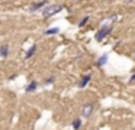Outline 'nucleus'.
Segmentation results:
<instances>
[{
    "label": "nucleus",
    "mask_w": 135,
    "mask_h": 130,
    "mask_svg": "<svg viewBox=\"0 0 135 130\" xmlns=\"http://www.w3.org/2000/svg\"><path fill=\"white\" fill-rule=\"evenodd\" d=\"M62 9H64V6H61V4H50V6L47 4L44 9H42V16L44 17H51V16H54V14L60 13Z\"/></svg>",
    "instance_id": "obj_1"
},
{
    "label": "nucleus",
    "mask_w": 135,
    "mask_h": 130,
    "mask_svg": "<svg viewBox=\"0 0 135 130\" xmlns=\"http://www.w3.org/2000/svg\"><path fill=\"white\" fill-rule=\"evenodd\" d=\"M112 30H113V23H110V22L106 23V25L103 26V28H102V29H100V30L96 33V40H99V42H100V40H103V39H105V38L108 36L109 33H110Z\"/></svg>",
    "instance_id": "obj_2"
},
{
    "label": "nucleus",
    "mask_w": 135,
    "mask_h": 130,
    "mask_svg": "<svg viewBox=\"0 0 135 130\" xmlns=\"http://www.w3.org/2000/svg\"><path fill=\"white\" fill-rule=\"evenodd\" d=\"M93 110H94V104L93 103L84 104V106L81 107V117H84V118L90 117V114L93 113Z\"/></svg>",
    "instance_id": "obj_3"
},
{
    "label": "nucleus",
    "mask_w": 135,
    "mask_h": 130,
    "mask_svg": "<svg viewBox=\"0 0 135 130\" xmlns=\"http://www.w3.org/2000/svg\"><path fill=\"white\" fill-rule=\"evenodd\" d=\"M108 59H109V55H108V54H103V55H100V56L97 58V61H96V66H99V68H102V66H105L106 64H108Z\"/></svg>",
    "instance_id": "obj_4"
},
{
    "label": "nucleus",
    "mask_w": 135,
    "mask_h": 130,
    "mask_svg": "<svg viewBox=\"0 0 135 130\" xmlns=\"http://www.w3.org/2000/svg\"><path fill=\"white\" fill-rule=\"evenodd\" d=\"M36 88H38V82H36L35 80H32V81H29V82H28V85H26V88H25V91H26V92H33Z\"/></svg>",
    "instance_id": "obj_5"
},
{
    "label": "nucleus",
    "mask_w": 135,
    "mask_h": 130,
    "mask_svg": "<svg viewBox=\"0 0 135 130\" xmlns=\"http://www.w3.org/2000/svg\"><path fill=\"white\" fill-rule=\"evenodd\" d=\"M9 45L7 43H3V45H0V56L2 58H7V55H9Z\"/></svg>",
    "instance_id": "obj_6"
},
{
    "label": "nucleus",
    "mask_w": 135,
    "mask_h": 130,
    "mask_svg": "<svg viewBox=\"0 0 135 130\" xmlns=\"http://www.w3.org/2000/svg\"><path fill=\"white\" fill-rule=\"evenodd\" d=\"M45 6H47V2H45V0H42V2L35 3V4H33L32 7L29 9V12H36V10H41V9H44Z\"/></svg>",
    "instance_id": "obj_7"
},
{
    "label": "nucleus",
    "mask_w": 135,
    "mask_h": 130,
    "mask_svg": "<svg viewBox=\"0 0 135 130\" xmlns=\"http://www.w3.org/2000/svg\"><path fill=\"white\" fill-rule=\"evenodd\" d=\"M90 80H91V75H90V74L84 75V77L81 78V81L79 82V88H84V87L87 85L89 82H90Z\"/></svg>",
    "instance_id": "obj_8"
},
{
    "label": "nucleus",
    "mask_w": 135,
    "mask_h": 130,
    "mask_svg": "<svg viewBox=\"0 0 135 130\" xmlns=\"http://www.w3.org/2000/svg\"><path fill=\"white\" fill-rule=\"evenodd\" d=\"M35 51H36V45L33 43V45L31 46L29 49H28V52H26V56H25V58H26V59H29V58H32V56H33V54H35Z\"/></svg>",
    "instance_id": "obj_9"
},
{
    "label": "nucleus",
    "mask_w": 135,
    "mask_h": 130,
    "mask_svg": "<svg viewBox=\"0 0 135 130\" xmlns=\"http://www.w3.org/2000/svg\"><path fill=\"white\" fill-rule=\"evenodd\" d=\"M60 32V28H50V29H47V30L44 32L47 36H51V35H55V33H58Z\"/></svg>",
    "instance_id": "obj_10"
},
{
    "label": "nucleus",
    "mask_w": 135,
    "mask_h": 130,
    "mask_svg": "<svg viewBox=\"0 0 135 130\" xmlns=\"http://www.w3.org/2000/svg\"><path fill=\"white\" fill-rule=\"evenodd\" d=\"M80 127H81V118H80V117L74 118V121H73V129H74V130H80Z\"/></svg>",
    "instance_id": "obj_11"
},
{
    "label": "nucleus",
    "mask_w": 135,
    "mask_h": 130,
    "mask_svg": "<svg viewBox=\"0 0 135 130\" xmlns=\"http://www.w3.org/2000/svg\"><path fill=\"white\" fill-rule=\"evenodd\" d=\"M89 19H90V17H89V16L83 17V19H81V20H80V22H79V28H84V26H86V25H87V23H89Z\"/></svg>",
    "instance_id": "obj_12"
},
{
    "label": "nucleus",
    "mask_w": 135,
    "mask_h": 130,
    "mask_svg": "<svg viewBox=\"0 0 135 130\" xmlns=\"http://www.w3.org/2000/svg\"><path fill=\"white\" fill-rule=\"evenodd\" d=\"M54 82H55V77H50L48 80H45V81H44L45 85H51V84H54Z\"/></svg>",
    "instance_id": "obj_13"
},
{
    "label": "nucleus",
    "mask_w": 135,
    "mask_h": 130,
    "mask_svg": "<svg viewBox=\"0 0 135 130\" xmlns=\"http://www.w3.org/2000/svg\"><path fill=\"white\" fill-rule=\"evenodd\" d=\"M129 82H135V72L132 74V77H131V80H129Z\"/></svg>",
    "instance_id": "obj_14"
}]
</instances>
